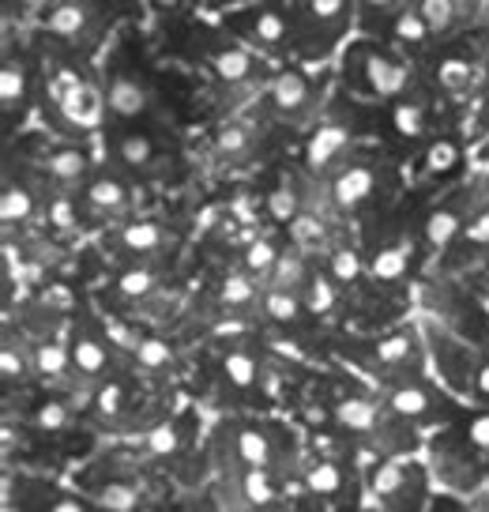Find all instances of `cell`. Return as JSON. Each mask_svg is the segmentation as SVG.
Listing matches in <instances>:
<instances>
[{"label":"cell","mask_w":489,"mask_h":512,"mask_svg":"<svg viewBox=\"0 0 489 512\" xmlns=\"http://www.w3.org/2000/svg\"><path fill=\"white\" fill-rule=\"evenodd\" d=\"M426 354L429 347H422L414 328H395V332H388V336H380L373 343V362L380 366L384 377H392V373H422Z\"/></svg>","instance_id":"13"},{"label":"cell","mask_w":489,"mask_h":512,"mask_svg":"<svg viewBox=\"0 0 489 512\" xmlns=\"http://www.w3.org/2000/svg\"><path fill=\"white\" fill-rule=\"evenodd\" d=\"M279 249H275V241H268V238H260V241H253L249 245V253H245V268L249 272H256V275H264V272H271L275 264H279Z\"/></svg>","instance_id":"45"},{"label":"cell","mask_w":489,"mask_h":512,"mask_svg":"<svg viewBox=\"0 0 489 512\" xmlns=\"http://www.w3.org/2000/svg\"><path fill=\"white\" fill-rule=\"evenodd\" d=\"M426 343H429V358L437 362V373L452 384L456 392H471L474 396V377L486 358H478L471 347H463L456 336H448L441 328H426Z\"/></svg>","instance_id":"12"},{"label":"cell","mask_w":489,"mask_h":512,"mask_svg":"<svg viewBox=\"0 0 489 512\" xmlns=\"http://www.w3.org/2000/svg\"><path fill=\"white\" fill-rule=\"evenodd\" d=\"M264 102L283 121H305L320 106V83H313V76L305 68H283V72L271 76Z\"/></svg>","instance_id":"10"},{"label":"cell","mask_w":489,"mask_h":512,"mask_svg":"<svg viewBox=\"0 0 489 512\" xmlns=\"http://www.w3.org/2000/svg\"><path fill=\"white\" fill-rule=\"evenodd\" d=\"M301 309H305V302H301V294H294V290L271 287L268 294H264V313H268L271 320H279V324H298Z\"/></svg>","instance_id":"37"},{"label":"cell","mask_w":489,"mask_h":512,"mask_svg":"<svg viewBox=\"0 0 489 512\" xmlns=\"http://www.w3.org/2000/svg\"><path fill=\"white\" fill-rule=\"evenodd\" d=\"M147 4L155 8L158 16H174V12H181V8L189 4V0H147Z\"/></svg>","instance_id":"57"},{"label":"cell","mask_w":489,"mask_h":512,"mask_svg":"<svg viewBox=\"0 0 489 512\" xmlns=\"http://www.w3.org/2000/svg\"><path fill=\"white\" fill-rule=\"evenodd\" d=\"M0 373H4V381H23L27 377V354H23V347L19 343H4V351H0Z\"/></svg>","instance_id":"47"},{"label":"cell","mask_w":489,"mask_h":512,"mask_svg":"<svg viewBox=\"0 0 489 512\" xmlns=\"http://www.w3.org/2000/svg\"><path fill=\"white\" fill-rule=\"evenodd\" d=\"M128 200H132V192H128V185L113 174V170H98V174H91V181L83 185V204H87V211L106 215V219H110V215H121V211L128 208Z\"/></svg>","instance_id":"16"},{"label":"cell","mask_w":489,"mask_h":512,"mask_svg":"<svg viewBox=\"0 0 489 512\" xmlns=\"http://www.w3.org/2000/svg\"><path fill=\"white\" fill-rule=\"evenodd\" d=\"M414 8H418V16L426 19V27L433 31V38H448L456 27L467 23L463 0H418Z\"/></svg>","instance_id":"25"},{"label":"cell","mask_w":489,"mask_h":512,"mask_svg":"<svg viewBox=\"0 0 489 512\" xmlns=\"http://www.w3.org/2000/svg\"><path fill=\"white\" fill-rule=\"evenodd\" d=\"M290 234H294V241H298L301 249H309V253L328 245V230H324V223L313 219V215H298V219L290 223Z\"/></svg>","instance_id":"41"},{"label":"cell","mask_w":489,"mask_h":512,"mask_svg":"<svg viewBox=\"0 0 489 512\" xmlns=\"http://www.w3.org/2000/svg\"><path fill=\"white\" fill-rule=\"evenodd\" d=\"M222 31L268 61L294 53V27H290L286 0H256V4H245L234 12H222Z\"/></svg>","instance_id":"4"},{"label":"cell","mask_w":489,"mask_h":512,"mask_svg":"<svg viewBox=\"0 0 489 512\" xmlns=\"http://www.w3.org/2000/svg\"><path fill=\"white\" fill-rule=\"evenodd\" d=\"M249 144H253L249 128L230 125V128H222V132H219V151L226 155V159H237V155H245V151H249Z\"/></svg>","instance_id":"51"},{"label":"cell","mask_w":489,"mask_h":512,"mask_svg":"<svg viewBox=\"0 0 489 512\" xmlns=\"http://www.w3.org/2000/svg\"><path fill=\"white\" fill-rule=\"evenodd\" d=\"M38 208V200H34V189L31 185H23V181H4V192H0V223L4 226H19L27 223Z\"/></svg>","instance_id":"27"},{"label":"cell","mask_w":489,"mask_h":512,"mask_svg":"<svg viewBox=\"0 0 489 512\" xmlns=\"http://www.w3.org/2000/svg\"><path fill=\"white\" fill-rule=\"evenodd\" d=\"M34 422H38V430H46V433H57L68 426V407L57 400H46L38 411H34Z\"/></svg>","instance_id":"52"},{"label":"cell","mask_w":489,"mask_h":512,"mask_svg":"<svg viewBox=\"0 0 489 512\" xmlns=\"http://www.w3.org/2000/svg\"><path fill=\"white\" fill-rule=\"evenodd\" d=\"M418 0H358V27L365 34H384V27L392 23L399 12L414 8Z\"/></svg>","instance_id":"29"},{"label":"cell","mask_w":489,"mask_h":512,"mask_svg":"<svg viewBox=\"0 0 489 512\" xmlns=\"http://www.w3.org/2000/svg\"><path fill=\"white\" fill-rule=\"evenodd\" d=\"M207 68L219 83H230V87H241V83H260L264 76H271L268 57H260L256 49H249L237 38H222L207 49Z\"/></svg>","instance_id":"11"},{"label":"cell","mask_w":489,"mask_h":512,"mask_svg":"<svg viewBox=\"0 0 489 512\" xmlns=\"http://www.w3.org/2000/svg\"><path fill=\"white\" fill-rule=\"evenodd\" d=\"M91 501L102 512H136V505H140V486L128 479H106L91 490Z\"/></svg>","instance_id":"28"},{"label":"cell","mask_w":489,"mask_h":512,"mask_svg":"<svg viewBox=\"0 0 489 512\" xmlns=\"http://www.w3.org/2000/svg\"><path fill=\"white\" fill-rule=\"evenodd\" d=\"M98 0H46L38 12V27L53 38L68 42L72 49H91L110 27Z\"/></svg>","instance_id":"6"},{"label":"cell","mask_w":489,"mask_h":512,"mask_svg":"<svg viewBox=\"0 0 489 512\" xmlns=\"http://www.w3.org/2000/svg\"><path fill=\"white\" fill-rule=\"evenodd\" d=\"M388 121H392V132L399 136V140H411V144L426 140L429 136V98H422L418 91L395 98V102H388Z\"/></svg>","instance_id":"19"},{"label":"cell","mask_w":489,"mask_h":512,"mask_svg":"<svg viewBox=\"0 0 489 512\" xmlns=\"http://www.w3.org/2000/svg\"><path fill=\"white\" fill-rule=\"evenodd\" d=\"M301 302H305V309H309L313 317L332 313L335 302H339V287H335L332 275H313V279H309V287L301 290Z\"/></svg>","instance_id":"35"},{"label":"cell","mask_w":489,"mask_h":512,"mask_svg":"<svg viewBox=\"0 0 489 512\" xmlns=\"http://www.w3.org/2000/svg\"><path fill=\"white\" fill-rule=\"evenodd\" d=\"M34 369L46 377V381H61L64 373L72 369V351L64 343H38L34 347Z\"/></svg>","instance_id":"34"},{"label":"cell","mask_w":489,"mask_h":512,"mask_svg":"<svg viewBox=\"0 0 489 512\" xmlns=\"http://www.w3.org/2000/svg\"><path fill=\"white\" fill-rule=\"evenodd\" d=\"M286 12L294 27V57L320 64L347 42L358 19V0H286Z\"/></svg>","instance_id":"2"},{"label":"cell","mask_w":489,"mask_h":512,"mask_svg":"<svg viewBox=\"0 0 489 512\" xmlns=\"http://www.w3.org/2000/svg\"><path fill=\"white\" fill-rule=\"evenodd\" d=\"M256 298V287L249 275H226L222 283V302L226 305H249Z\"/></svg>","instance_id":"48"},{"label":"cell","mask_w":489,"mask_h":512,"mask_svg":"<svg viewBox=\"0 0 489 512\" xmlns=\"http://www.w3.org/2000/svg\"><path fill=\"white\" fill-rule=\"evenodd\" d=\"M305 482H309V490H313L316 497H335L343 490V471H339V464H332V460H320V464L309 467Z\"/></svg>","instance_id":"38"},{"label":"cell","mask_w":489,"mask_h":512,"mask_svg":"<svg viewBox=\"0 0 489 512\" xmlns=\"http://www.w3.org/2000/svg\"><path fill=\"white\" fill-rule=\"evenodd\" d=\"M384 42H392L395 49H422L433 42V31L426 27V19L418 16V8H407V12H399V16L384 27V34H380Z\"/></svg>","instance_id":"24"},{"label":"cell","mask_w":489,"mask_h":512,"mask_svg":"<svg viewBox=\"0 0 489 512\" xmlns=\"http://www.w3.org/2000/svg\"><path fill=\"white\" fill-rule=\"evenodd\" d=\"M407 268H411V245H388V249H380V253L373 256V264H369L373 279H380V283L403 279Z\"/></svg>","instance_id":"32"},{"label":"cell","mask_w":489,"mask_h":512,"mask_svg":"<svg viewBox=\"0 0 489 512\" xmlns=\"http://www.w3.org/2000/svg\"><path fill=\"white\" fill-rule=\"evenodd\" d=\"M110 155L125 170H147L158 159V144L147 128H117L110 136Z\"/></svg>","instance_id":"17"},{"label":"cell","mask_w":489,"mask_h":512,"mask_svg":"<svg viewBox=\"0 0 489 512\" xmlns=\"http://www.w3.org/2000/svg\"><path fill=\"white\" fill-rule=\"evenodd\" d=\"M46 174L61 185V189H76V185H87L91 181V159L87 151L76 144H61L46 155Z\"/></svg>","instance_id":"23"},{"label":"cell","mask_w":489,"mask_h":512,"mask_svg":"<svg viewBox=\"0 0 489 512\" xmlns=\"http://www.w3.org/2000/svg\"><path fill=\"white\" fill-rule=\"evenodd\" d=\"M373 494L384 512H422L426 509V471L414 460H384L373 471Z\"/></svg>","instance_id":"7"},{"label":"cell","mask_w":489,"mask_h":512,"mask_svg":"<svg viewBox=\"0 0 489 512\" xmlns=\"http://www.w3.org/2000/svg\"><path fill=\"white\" fill-rule=\"evenodd\" d=\"M46 102L53 110V121L68 136H83L106 125V95L87 76H79L72 64L53 68V76L46 80Z\"/></svg>","instance_id":"3"},{"label":"cell","mask_w":489,"mask_h":512,"mask_svg":"<svg viewBox=\"0 0 489 512\" xmlns=\"http://www.w3.org/2000/svg\"><path fill=\"white\" fill-rule=\"evenodd\" d=\"M117 290L125 294V298H143V294H151L155 290V275L147 272V268H132L117 279Z\"/></svg>","instance_id":"49"},{"label":"cell","mask_w":489,"mask_h":512,"mask_svg":"<svg viewBox=\"0 0 489 512\" xmlns=\"http://www.w3.org/2000/svg\"><path fill=\"white\" fill-rule=\"evenodd\" d=\"M482 305H486V317H489V294H486V298H482Z\"/></svg>","instance_id":"58"},{"label":"cell","mask_w":489,"mask_h":512,"mask_svg":"<svg viewBox=\"0 0 489 512\" xmlns=\"http://www.w3.org/2000/svg\"><path fill=\"white\" fill-rule=\"evenodd\" d=\"M268 211H271V219L275 223H294L301 215V200H298V192L290 189V185H283V189H275L268 196Z\"/></svg>","instance_id":"42"},{"label":"cell","mask_w":489,"mask_h":512,"mask_svg":"<svg viewBox=\"0 0 489 512\" xmlns=\"http://www.w3.org/2000/svg\"><path fill=\"white\" fill-rule=\"evenodd\" d=\"M328 275L335 279V287L358 283V275H362V256L350 253V249H335L332 260H328Z\"/></svg>","instance_id":"40"},{"label":"cell","mask_w":489,"mask_h":512,"mask_svg":"<svg viewBox=\"0 0 489 512\" xmlns=\"http://www.w3.org/2000/svg\"><path fill=\"white\" fill-rule=\"evenodd\" d=\"M384 403L407 426L411 422H418V426L422 422H444L456 411L452 400L433 381H426L422 373H392V377H384Z\"/></svg>","instance_id":"5"},{"label":"cell","mask_w":489,"mask_h":512,"mask_svg":"<svg viewBox=\"0 0 489 512\" xmlns=\"http://www.w3.org/2000/svg\"><path fill=\"white\" fill-rule=\"evenodd\" d=\"M121 245H125L128 253L136 256H147V253H158L162 245H166V234H162V226L158 223H128L125 230H121Z\"/></svg>","instance_id":"33"},{"label":"cell","mask_w":489,"mask_h":512,"mask_svg":"<svg viewBox=\"0 0 489 512\" xmlns=\"http://www.w3.org/2000/svg\"><path fill=\"white\" fill-rule=\"evenodd\" d=\"M467 219H471V215H463L459 204H441V208L426 219V245L429 249H448V245L463 234Z\"/></svg>","instance_id":"26"},{"label":"cell","mask_w":489,"mask_h":512,"mask_svg":"<svg viewBox=\"0 0 489 512\" xmlns=\"http://www.w3.org/2000/svg\"><path fill=\"white\" fill-rule=\"evenodd\" d=\"M46 215H49V226H57L61 234H68V230H76V223H79L76 200H72L68 192H61V196H53V200H49Z\"/></svg>","instance_id":"43"},{"label":"cell","mask_w":489,"mask_h":512,"mask_svg":"<svg viewBox=\"0 0 489 512\" xmlns=\"http://www.w3.org/2000/svg\"><path fill=\"white\" fill-rule=\"evenodd\" d=\"M91 407H95L98 415H121V407H125V384H117V381H102L98 384V392H95V400H91Z\"/></svg>","instance_id":"44"},{"label":"cell","mask_w":489,"mask_h":512,"mask_svg":"<svg viewBox=\"0 0 489 512\" xmlns=\"http://www.w3.org/2000/svg\"><path fill=\"white\" fill-rule=\"evenodd\" d=\"M241 494H245V501H249V505L264 509V505H271V501L279 497V490H275V479H271V471H260V467H245V471H241Z\"/></svg>","instance_id":"36"},{"label":"cell","mask_w":489,"mask_h":512,"mask_svg":"<svg viewBox=\"0 0 489 512\" xmlns=\"http://www.w3.org/2000/svg\"><path fill=\"white\" fill-rule=\"evenodd\" d=\"M343 83L358 98L395 102L414 91V64L392 42L365 34L343 49Z\"/></svg>","instance_id":"1"},{"label":"cell","mask_w":489,"mask_h":512,"mask_svg":"<svg viewBox=\"0 0 489 512\" xmlns=\"http://www.w3.org/2000/svg\"><path fill=\"white\" fill-rule=\"evenodd\" d=\"M309 264L301 260V253H283L279 256V264L271 268V287L279 290H294V294H301V290L309 287Z\"/></svg>","instance_id":"31"},{"label":"cell","mask_w":489,"mask_h":512,"mask_svg":"<svg viewBox=\"0 0 489 512\" xmlns=\"http://www.w3.org/2000/svg\"><path fill=\"white\" fill-rule=\"evenodd\" d=\"M38 512H91V505L76 494H61V490H49L46 501H38Z\"/></svg>","instance_id":"53"},{"label":"cell","mask_w":489,"mask_h":512,"mask_svg":"<svg viewBox=\"0 0 489 512\" xmlns=\"http://www.w3.org/2000/svg\"><path fill=\"white\" fill-rule=\"evenodd\" d=\"M459 238H467L471 245H489V208L486 211H474L467 226H463V234Z\"/></svg>","instance_id":"54"},{"label":"cell","mask_w":489,"mask_h":512,"mask_svg":"<svg viewBox=\"0 0 489 512\" xmlns=\"http://www.w3.org/2000/svg\"><path fill=\"white\" fill-rule=\"evenodd\" d=\"M234 441V456L241 467H260V471H271V464L279 460L275 452V437H271L264 426H234L230 433Z\"/></svg>","instance_id":"21"},{"label":"cell","mask_w":489,"mask_h":512,"mask_svg":"<svg viewBox=\"0 0 489 512\" xmlns=\"http://www.w3.org/2000/svg\"><path fill=\"white\" fill-rule=\"evenodd\" d=\"M474 400H489V358L482 362L478 377H474Z\"/></svg>","instance_id":"55"},{"label":"cell","mask_w":489,"mask_h":512,"mask_svg":"<svg viewBox=\"0 0 489 512\" xmlns=\"http://www.w3.org/2000/svg\"><path fill=\"white\" fill-rule=\"evenodd\" d=\"M68 351H72V369L83 381H98L110 369V339L91 332V328H79L68 343Z\"/></svg>","instance_id":"18"},{"label":"cell","mask_w":489,"mask_h":512,"mask_svg":"<svg viewBox=\"0 0 489 512\" xmlns=\"http://www.w3.org/2000/svg\"><path fill=\"white\" fill-rule=\"evenodd\" d=\"M222 377L234 384V388H253L260 381V362H256L253 351L245 347H234V351L222 354Z\"/></svg>","instance_id":"30"},{"label":"cell","mask_w":489,"mask_h":512,"mask_svg":"<svg viewBox=\"0 0 489 512\" xmlns=\"http://www.w3.org/2000/svg\"><path fill=\"white\" fill-rule=\"evenodd\" d=\"M170 347L162 343V339H140L136 343V362H140L143 369H166L170 366Z\"/></svg>","instance_id":"46"},{"label":"cell","mask_w":489,"mask_h":512,"mask_svg":"<svg viewBox=\"0 0 489 512\" xmlns=\"http://www.w3.org/2000/svg\"><path fill=\"white\" fill-rule=\"evenodd\" d=\"M463 441L471 448H478V452H489V411L463 418Z\"/></svg>","instance_id":"50"},{"label":"cell","mask_w":489,"mask_h":512,"mask_svg":"<svg viewBox=\"0 0 489 512\" xmlns=\"http://www.w3.org/2000/svg\"><path fill=\"white\" fill-rule=\"evenodd\" d=\"M102 95H106V121H113V125H132V121L147 117V110H151L147 76L136 72V68L125 61L110 64V76H106Z\"/></svg>","instance_id":"9"},{"label":"cell","mask_w":489,"mask_h":512,"mask_svg":"<svg viewBox=\"0 0 489 512\" xmlns=\"http://www.w3.org/2000/svg\"><path fill=\"white\" fill-rule=\"evenodd\" d=\"M388 185V166L380 159H343L332 177V200L343 211H362Z\"/></svg>","instance_id":"8"},{"label":"cell","mask_w":489,"mask_h":512,"mask_svg":"<svg viewBox=\"0 0 489 512\" xmlns=\"http://www.w3.org/2000/svg\"><path fill=\"white\" fill-rule=\"evenodd\" d=\"M245 4H256V0H204L207 12H234V8H245Z\"/></svg>","instance_id":"56"},{"label":"cell","mask_w":489,"mask_h":512,"mask_svg":"<svg viewBox=\"0 0 489 512\" xmlns=\"http://www.w3.org/2000/svg\"><path fill=\"white\" fill-rule=\"evenodd\" d=\"M181 426L177 422H162V426H155V430L143 437V448L151 452V456H174L177 448H181Z\"/></svg>","instance_id":"39"},{"label":"cell","mask_w":489,"mask_h":512,"mask_svg":"<svg viewBox=\"0 0 489 512\" xmlns=\"http://www.w3.org/2000/svg\"><path fill=\"white\" fill-rule=\"evenodd\" d=\"M34 91V68L27 61L23 49H8L4 53V68H0V113H4V125H12V117H23L31 106Z\"/></svg>","instance_id":"14"},{"label":"cell","mask_w":489,"mask_h":512,"mask_svg":"<svg viewBox=\"0 0 489 512\" xmlns=\"http://www.w3.org/2000/svg\"><path fill=\"white\" fill-rule=\"evenodd\" d=\"M478 80V64L463 53V49H444L441 61L433 64V83L444 95H467Z\"/></svg>","instance_id":"22"},{"label":"cell","mask_w":489,"mask_h":512,"mask_svg":"<svg viewBox=\"0 0 489 512\" xmlns=\"http://www.w3.org/2000/svg\"><path fill=\"white\" fill-rule=\"evenodd\" d=\"M347 147H350L347 125H335V121L316 125V132L309 136V144H305V166L316 170V174L328 170V166H339L343 155H347Z\"/></svg>","instance_id":"15"},{"label":"cell","mask_w":489,"mask_h":512,"mask_svg":"<svg viewBox=\"0 0 489 512\" xmlns=\"http://www.w3.org/2000/svg\"><path fill=\"white\" fill-rule=\"evenodd\" d=\"M463 170V144L456 136H433L422 147V159H418V174L426 181H448Z\"/></svg>","instance_id":"20"}]
</instances>
